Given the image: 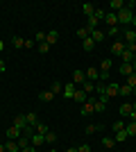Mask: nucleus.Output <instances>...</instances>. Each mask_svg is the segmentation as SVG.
I'll return each instance as SVG.
<instances>
[{
    "label": "nucleus",
    "instance_id": "1",
    "mask_svg": "<svg viewBox=\"0 0 136 152\" xmlns=\"http://www.w3.org/2000/svg\"><path fill=\"white\" fill-rule=\"evenodd\" d=\"M116 16H118V25H132V18H134V9H129V7H123V9H120Z\"/></svg>",
    "mask_w": 136,
    "mask_h": 152
},
{
    "label": "nucleus",
    "instance_id": "2",
    "mask_svg": "<svg viewBox=\"0 0 136 152\" xmlns=\"http://www.w3.org/2000/svg\"><path fill=\"white\" fill-rule=\"evenodd\" d=\"M75 86H82V84L86 82V73L82 68H77V70H73V80H71Z\"/></svg>",
    "mask_w": 136,
    "mask_h": 152
},
{
    "label": "nucleus",
    "instance_id": "3",
    "mask_svg": "<svg viewBox=\"0 0 136 152\" xmlns=\"http://www.w3.org/2000/svg\"><path fill=\"white\" fill-rule=\"evenodd\" d=\"M118 86H120L118 82H107V84H104V93H107V98H109V100L118 95Z\"/></svg>",
    "mask_w": 136,
    "mask_h": 152
},
{
    "label": "nucleus",
    "instance_id": "4",
    "mask_svg": "<svg viewBox=\"0 0 136 152\" xmlns=\"http://www.w3.org/2000/svg\"><path fill=\"white\" fill-rule=\"evenodd\" d=\"M5 136H7V139H9V141H18L20 136H23V132H20L18 127H14V125H12V127H7Z\"/></svg>",
    "mask_w": 136,
    "mask_h": 152
},
{
    "label": "nucleus",
    "instance_id": "5",
    "mask_svg": "<svg viewBox=\"0 0 136 152\" xmlns=\"http://www.w3.org/2000/svg\"><path fill=\"white\" fill-rule=\"evenodd\" d=\"M125 50V41H116V43H111V55L113 57H120Z\"/></svg>",
    "mask_w": 136,
    "mask_h": 152
},
{
    "label": "nucleus",
    "instance_id": "6",
    "mask_svg": "<svg viewBox=\"0 0 136 152\" xmlns=\"http://www.w3.org/2000/svg\"><path fill=\"white\" fill-rule=\"evenodd\" d=\"M97 98H89V100L82 104V116H89V114H93V102H95Z\"/></svg>",
    "mask_w": 136,
    "mask_h": 152
},
{
    "label": "nucleus",
    "instance_id": "7",
    "mask_svg": "<svg viewBox=\"0 0 136 152\" xmlns=\"http://www.w3.org/2000/svg\"><path fill=\"white\" fill-rule=\"evenodd\" d=\"M59 41V32L57 30H50V32H45V43L52 45V43H57Z\"/></svg>",
    "mask_w": 136,
    "mask_h": 152
},
{
    "label": "nucleus",
    "instance_id": "8",
    "mask_svg": "<svg viewBox=\"0 0 136 152\" xmlns=\"http://www.w3.org/2000/svg\"><path fill=\"white\" fill-rule=\"evenodd\" d=\"M125 43H136V30L134 27H125Z\"/></svg>",
    "mask_w": 136,
    "mask_h": 152
},
{
    "label": "nucleus",
    "instance_id": "9",
    "mask_svg": "<svg viewBox=\"0 0 136 152\" xmlns=\"http://www.w3.org/2000/svg\"><path fill=\"white\" fill-rule=\"evenodd\" d=\"M104 23L109 27H118V16L113 12H107V16H104Z\"/></svg>",
    "mask_w": 136,
    "mask_h": 152
},
{
    "label": "nucleus",
    "instance_id": "10",
    "mask_svg": "<svg viewBox=\"0 0 136 152\" xmlns=\"http://www.w3.org/2000/svg\"><path fill=\"white\" fill-rule=\"evenodd\" d=\"M75 91H77V86H75L73 82H68V84L64 86V91H61V95H64V98H73V95H75Z\"/></svg>",
    "mask_w": 136,
    "mask_h": 152
},
{
    "label": "nucleus",
    "instance_id": "11",
    "mask_svg": "<svg viewBox=\"0 0 136 152\" xmlns=\"http://www.w3.org/2000/svg\"><path fill=\"white\" fill-rule=\"evenodd\" d=\"M120 77H129L132 73H134V66H132V64H120Z\"/></svg>",
    "mask_w": 136,
    "mask_h": 152
},
{
    "label": "nucleus",
    "instance_id": "12",
    "mask_svg": "<svg viewBox=\"0 0 136 152\" xmlns=\"http://www.w3.org/2000/svg\"><path fill=\"white\" fill-rule=\"evenodd\" d=\"M82 12H84L86 18H91V16L95 14V5H93V2H84V5H82Z\"/></svg>",
    "mask_w": 136,
    "mask_h": 152
},
{
    "label": "nucleus",
    "instance_id": "13",
    "mask_svg": "<svg viewBox=\"0 0 136 152\" xmlns=\"http://www.w3.org/2000/svg\"><path fill=\"white\" fill-rule=\"evenodd\" d=\"M97 77H100V70H97V68H86V80H89V82L95 84Z\"/></svg>",
    "mask_w": 136,
    "mask_h": 152
},
{
    "label": "nucleus",
    "instance_id": "14",
    "mask_svg": "<svg viewBox=\"0 0 136 152\" xmlns=\"http://www.w3.org/2000/svg\"><path fill=\"white\" fill-rule=\"evenodd\" d=\"M97 25H100V20H97L95 16H91V18L86 20V32H89V34H91V32H95Z\"/></svg>",
    "mask_w": 136,
    "mask_h": 152
},
{
    "label": "nucleus",
    "instance_id": "15",
    "mask_svg": "<svg viewBox=\"0 0 136 152\" xmlns=\"http://www.w3.org/2000/svg\"><path fill=\"white\" fill-rule=\"evenodd\" d=\"M73 100H75V102H79V104H84V102L89 100V95H86L82 89H77V91H75V95H73Z\"/></svg>",
    "mask_w": 136,
    "mask_h": 152
},
{
    "label": "nucleus",
    "instance_id": "16",
    "mask_svg": "<svg viewBox=\"0 0 136 152\" xmlns=\"http://www.w3.org/2000/svg\"><path fill=\"white\" fill-rule=\"evenodd\" d=\"M118 95H123V98L134 95V93H132V86H129V84H120V86H118Z\"/></svg>",
    "mask_w": 136,
    "mask_h": 152
},
{
    "label": "nucleus",
    "instance_id": "17",
    "mask_svg": "<svg viewBox=\"0 0 136 152\" xmlns=\"http://www.w3.org/2000/svg\"><path fill=\"white\" fill-rule=\"evenodd\" d=\"M123 0H111V2H109V12H113V14H118V12H120V9H123Z\"/></svg>",
    "mask_w": 136,
    "mask_h": 152
},
{
    "label": "nucleus",
    "instance_id": "18",
    "mask_svg": "<svg viewBox=\"0 0 136 152\" xmlns=\"http://www.w3.org/2000/svg\"><path fill=\"white\" fill-rule=\"evenodd\" d=\"M27 125V121H25V114H20V116H16L14 118V127H18L20 132H23V127Z\"/></svg>",
    "mask_w": 136,
    "mask_h": 152
},
{
    "label": "nucleus",
    "instance_id": "19",
    "mask_svg": "<svg viewBox=\"0 0 136 152\" xmlns=\"http://www.w3.org/2000/svg\"><path fill=\"white\" fill-rule=\"evenodd\" d=\"M30 143H32L34 148H39V145H43V143H45V136H43V134H34L32 139H30Z\"/></svg>",
    "mask_w": 136,
    "mask_h": 152
},
{
    "label": "nucleus",
    "instance_id": "20",
    "mask_svg": "<svg viewBox=\"0 0 136 152\" xmlns=\"http://www.w3.org/2000/svg\"><path fill=\"white\" fill-rule=\"evenodd\" d=\"M82 48H84V52H91L93 48H95V41H93L91 37H86L84 41H82Z\"/></svg>",
    "mask_w": 136,
    "mask_h": 152
},
{
    "label": "nucleus",
    "instance_id": "21",
    "mask_svg": "<svg viewBox=\"0 0 136 152\" xmlns=\"http://www.w3.org/2000/svg\"><path fill=\"white\" fill-rule=\"evenodd\" d=\"M120 59H123V64H134V52H129L127 48H125L123 55H120Z\"/></svg>",
    "mask_w": 136,
    "mask_h": 152
},
{
    "label": "nucleus",
    "instance_id": "22",
    "mask_svg": "<svg viewBox=\"0 0 136 152\" xmlns=\"http://www.w3.org/2000/svg\"><path fill=\"white\" fill-rule=\"evenodd\" d=\"M39 100L41 102H52V100H55V93H52V91H41V93H39Z\"/></svg>",
    "mask_w": 136,
    "mask_h": 152
},
{
    "label": "nucleus",
    "instance_id": "23",
    "mask_svg": "<svg viewBox=\"0 0 136 152\" xmlns=\"http://www.w3.org/2000/svg\"><path fill=\"white\" fill-rule=\"evenodd\" d=\"M132 102H123V104H120V109H118V111H120V116H129L132 114Z\"/></svg>",
    "mask_w": 136,
    "mask_h": 152
},
{
    "label": "nucleus",
    "instance_id": "24",
    "mask_svg": "<svg viewBox=\"0 0 136 152\" xmlns=\"http://www.w3.org/2000/svg\"><path fill=\"white\" fill-rule=\"evenodd\" d=\"M111 66H113V61H111V59H102V61H100V73H109Z\"/></svg>",
    "mask_w": 136,
    "mask_h": 152
},
{
    "label": "nucleus",
    "instance_id": "25",
    "mask_svg": "<svg viewBox=\"0 0 136 152\" xmlns=\"http://www.w3.org/2000/svg\"><path fill=\"white\" fill-rule=\"evenodd\" d=\"M50 91H52V93H55V95H59V93H61V91H64V84L59 82V80H55V82L50 84Z\"/></svg>",
    "mask_w": 136,
    "mask_h": 152
},
{
    "label": "nucleus",
    "instance_id": "26",
    "mask_svg": "<svg viewBox=\"0 0 136 152\" xmlns=\"http://www.w3.org/2000/svg\"><path fill=\"white\" fill-rule=\"evenodd\" d=\"M5 150H7V152H20V148H18V143H16V141H9V139H7Z\"/></svg>",
    "mask_w": 136,
    "mask_h": 152
},
{
    "label": "nucleus",
    "instance_id": "27",
    "mask_svg": "<svg viewBox=\"0 0 136 152\" xmlns=\"http://www.w3.org/2000/svg\"><path fill=\"white\" fill-rule=\"evenodd\" d=\"M113 145H116V141H113V136H104V139H102V148H104V150H111Z\"/></svg>",
    "mask_w": 136,
    "mask_h": 152
},
{
    "label": "nucleus",
    "instance_id": "28",
    "mask_svg": "<svg viewBox=\"0 0 136 152\" xmlns=\"http://www.w3.org/2000/svg\"><path fill=\"white\" fill-rule=\"evenodd\" d=\"M77 89H82L86 95H89V93H93V91H95V84H93V82H84L82 86H77Z\"/></svg>",
    "mask_w": 136,
    "mask_h": 152
},
{
    "label": "nucleus",
    "instance_id": "29",
    "mask_svg": "<svg viewBox=\"0 0 136 152\" xmlns=\"http://www.w3.org/2000/svg\"><path fill=\"white\" fill-rule=\"evenodd\" d=\"M25 121H27V125H32V127H36V123H39V116L34 114H25Z\"/></svg>",
    "mask_w": 136,
    "mask_h": 152
},
{
    "label": "nucleus",
    "instance_id": "30",
    "mask_svg": "<svg viewBox=\"0 0 136 152\" xmlns=\"http://www.w3.org/2000/svg\"><path fill=\"white\" fill-rule=\"evenodd\" d=\"M91 39L95 41V43H102L104 41V32H100V30H95V32H91Z\"/></svg>",
    "mask_w": 136,
    "mask_h": 152
},
{
    "label": "nucleus",
    "instance_id": "31",
    "mask_svg": "<svg viewBox=\"0 0 136 152\" xmlns=\"http://www.w3.org/2000/svg\"><path fill=\"white\" fill-rule=\"evenodd\" d=\"M125 132L127 136H136V123H125Z\"/></svg>",
    "mask_w": 136,
    "mask_h": 152
},
{
    "label": "nucleus",
    "instance_id": "32",
    "mask_svg": "<svg viewBox=\"0 0 136 152\" xmlns=\"http://www.w3.org/2000/svg\"><path fill=\"white\" fill-rule=\"evenodd\" d=\"M104 107H107V104H104V102L95 100V102H93V114H102V111H104Z\"/></svg>",
    "mask_w": 136,
    "mask_h": 152
},
{
    "label": "nucleus",
    "instance_id": "33",
    "mask_svg": "<svg viewBox=\"0 0 136 152\" xmlns=\"http://www.w3.org/2000/svg\"><path fill=\"white\" fill-rule=\"evenodd\" d=\"M127 139H129V136H127V132H125V129H123V132H116V136H113V141H116V143H123V141H127Z\"/></svg>",
    "mask_w": 136,
    "mask_h": 152
},
{
    "label": "nucleus",
    "instance_id": "34",
    "mask_svg": "<svg viewBox=\"0 0 136 152\" xmlns=\"http://www.w3.org/2000/svg\"><path fill=\"white\" fill-rule=\"evenodd\" d=\"M34 132L36 134H48V125H45V123H36V127H34Z\"/></svg>",
    "mask_w": 136,
    "mask_h": 152
},
{
    "label": "nucleus",
    "instance_id": "35",
    "mask_svg": "<svg viewBox=\"0 0 136 152\" xmlns=\"http://www.w3.org/2000/svg\"><path fill=\"white\" fill-rule=\"evenodd\" d=\"M43 136H45V143H48V145H52V143L57 141V134L50 132V129H48V134H43Z\"/></svg>",
    "mask_w": 136,
    "mask_h": 152
},
{
    "label": "nucleus",
    "instance_id": "36",
    "mask_svg": "<svg viewBox=\"0 0 136 152\" xmlns=\"http://www.w3.org/2000/svg\"><path fill=\"white\" fill-rule=\"evenodd\" d=\"M12 43H14V48H25V39L23 37H14Z\"/></svg>",
    "mask_w": 136,
    "mask_h": 152
},
{
    "label": "nucleus",
    "instance_id": "37",
    "mask_svg": "<svg viewBox=\"0 0 136 152\" xmlns=\"http://www.w3.org/2000/svg\"><path fill=\"white\" fill-rule=\"evenodd\" d=\"M97 20H104V16H107V9H102V7H95V14H93Z\"/></svg>",
    "mask_w": 136,
    "mask_h": 152
},
{
    "label": "nucleus",
    "instance_id": "38",
    "mask_svg": "<svg viewBox=\"0 0 136 152\" xmlns=\"http://www.w3.org/2000/svg\"><path fill=\"white\" fill-rule=\"evenodd\" d=\"M34 134H36V132H34V127H32V125H25V127H23V136H27V139H32Z\"/></svg>",
    "mask_w": 136,
    "mask_h": 152
},
{
    "label": "nucleus",
    "instance_id": "39",
    "mask_svg": "<svg viewBox=\"0 0 136 152\" xmlns=\"http://www.w3.org/2000/svg\"><path fill=\"white\" fill-rule=\"evenodd\" d=\"M100 129H102V125H93V123L86 125V134H95V132H100Z\"/></svg>",
    "mask_w": 136,
    "mask_h": 152
},
{
    "label": "nucleus",
    "instance_id": "40",
    "mask_svg": "<svg viewBox=\"0 0 136 152\" xmlns=\"http://www.w3.org/2000/svg\"><path fill=\"white\" fill-rule=\"evenodd\" d=\"M111 129H113V132H123L125 129V121H116L113 125H111Z\"/></svg>",
    "mask_w": 136,
    "mask_h": 152
},
{
    "label": "nucleus",
    "instance_id": "41",
    "mask_svg": "<svg viewBox=\"0 0 136 152\" xmlns=\"http://www.w3.org/2000/svg\"><path fill=\"white\" fill-rule=\"evenodd\" d=\"M125 84H129L132 89H136V73H132L129 77H125Z\"/></svg>",
    "mask_w": 136,
    "mask_h": 152
},
{
    "label": "nucleus",
    "instance_id": "42",
    "mask_svg": "<svg viewBox=\"0 0 136 152\" xmlns=\"http://www.w3.org/2000/svg\"><path fill=\"white\" fill-rule=\"evenodd\" d=\"M16 143H18V148L23 150V148H27V145H30V139H27V136H20V139L16 141Z\"/></svg>",
    "mask_w": 136,
    "mask_h": 152
},
{
    "label": "nucleus",
    "instance_id": "43",
    "mask_svg": "<svg viewBox=\"0 0 136 152\" xmlns=\"http://www.w3.org/2000/svg\"><path fill=\"white\" fill-rule=\"evenodd\" d=\"M34 41H36V43H45V32H36Z\"/></svg>",
    "mask_w": 136,
    "mask_h": 152
},
{
    "label": "nucleus",
    "instance_id": "44",
    "mask_svg": "<svg viewBox=\"0 0 136 152\" xmlns=\"http://www.w3.org/2000/svg\"><path fill=\"white\" fill-rule=\"evenodd\" d=\"M77 37L82 39V41H84V39H86V37H91V34L86 32V27H79V30H77Z\"/></svg>",
    "mask_w": 136,
    "mask_h": 152
},
{
    "label": "nucleus",
    "instance_id": "45",
    "mask_svg": "<svg viewBox=\"0 0 136 152\" xmlns=\"http://www.w3.org/2000/svg\"><path fill=\"white\" fill-rule=\"evenodd\" d=\"M48 50H50V45H48V43H39V52H41V55H48Z\"/></svg>",
    "mask_w": 136,
    "mask_h": 152
},
{
    "label": "nucleus",
    "instance_id": "46",
    "mask_svg": "<svg viewBox=\"0 0 136 152\" xmlns=\"http://www.w3.org/2000/svg\"><path fill=\"white\" fill-rule=\"evenodd\" d=\"M118 32H120V27H109V32H107V34H109V37H116Z\"/></svg>",
    "mask_w": 136,
    "mask_h": 152
},
{
    "label": "nucleus",
    "instance_id": "47",
    "mask_svg": "<svg viewBox=\"0 0 136 152\" xmlns=\"http://www.w3.org/2000/svg\"><path fill=\"white\" fill-rule=\"evenodd\" d=\"M77 152H91V145H86V143H84V145L77 148Z\"/></svg>",
    "mask_w": 136,
    "mask_h": 152
},
{
    "label": "nucleus",
    "instance_id": "48",
    "mask_svg": "<svg viewBox=\"0 0 136 152\" xmlns=\"http://www.w3.org/2000/svg\"><path fill=\"white\" fill-rule=\"evenodd\" d=\"M20 152H36V148H34L32 143H30V145H27V148H23V150H20Z\"/></svg>",
    "mask_w": 136,
    "mask_h": 152
},
{
    "label": "nucleus",
    "instance_id": "49",
    "mask_svg": "<svg viewBox=\"0 0 136 152\" xmlns=\"http://www.w3.org/2000/svg\"><path fill=\"white\" fill-rule=\"evenodd\" d=\"M127 118H129V123H136V109H132V114L127 116Z\"/></svg>",
    "mask_w": 136,
    "mask_h": 152
},
{
    "label": "nucleus",
    "instance_id": "50",
    "mask_svg": "<svg viewBox=\"0 0 136 152\" xmlns=\"http://www.w3.org/2000/svg\"><path fill=\"white\" fill-rule=\"evenodd\" d=\"M7 70V64H5V59H0V73H5Z\"/></svg>",
    "mask_w": 136,
    "mask_h": 152
},
{
    "label": "nucleus",
    "instance_id": "51",
    "mask_svg": "<svg viewBox=\"0 0 136 152\" xmlns=\"http://www.w3.org/2000/svg\"><path fill=\"white\" fill-rule=\"evenodd\" d=\"M5 50V41H0V52Z\"/></svg>",
    "mask_w": 136,
    "mask_h": 152
},
{
    "label": "nucleus",
    "instance_id": "52",
    "mask_svg": "<svg viewBox=\"0 0 136 152\" xmlns=\"http://www.w3.org/2000/svg\"><path fill=\"white\" fill-rule=\"evenodd\" d=\"M0 152H7V150H5V143H0Z\"/></svg>",
    "mask_w": 136,
    "mask_h": 152
},
{
    "label": "nucleus",
    "instance_id": "53",
    "mask_svg": "<svg viewBox=\"0 0 136 152\" xmlns=\"http://www.w3.org/2000/svg\"><path fill=\"white\" fill-rule=\"evenodd\" d=\"M66 152H77V148H68V150H66Z\"/></svg>",
    "mask_w": 136,
    "mask_h": 152
},
{
    "label": "nucleus",
    "instance_id": "54",
    "mask_svg": "<svg viewBox=\"0 0 136 152\" xmlns=\"http://www.w3.org/2000/svg\"><path fill=\"white\" fill-rule=\"evenodd\" d=\"M132 25H136V12H134V18H132Z\"/></svg>",
    "mask_w": 136,
    "mask_h": 152
},
{
    "label": "nucleus",
    "instance_id": "55",
    "mask_svg": "<svg viewBox=\"0 0 136 152\" xmlns=\"http://www.w3.org/2000/svg\"><path fill=\"white\" fill-rule=\"evenodd\" d=\"M132 107H134V109H136V100H134V102H132Z\"/></svg>",
    "mask_w": 136,
    "mask_h": 152
},
{
    "label": "nucleus",
    "instance_id": "56",
    "mask_svg": "<svg viewBox=\"0 0 136 152\" xmlns=\"http://www.w3.org/2000/svg\"><path fill=\"white\" fill-rule=\"evenodd\" d=\"M132 66H134V73H136V61H134V64H132Z\"/></svg>",
    "mask_w": 136,
    "mask_h": 152
},
{
    "label": "nucleus",
    "instance_id": "57",
    "mask_svg": "<svg viewBox=\"0 0 136 152\" xmlns=\"http://www.w3.org/2000/svg\"><path fill=\"white\" fill-rule=\"evenodd\" d=\"M50 152H57V150H52V148H50Z\"/></svg>",
    "mask_w": 136,
    "mask_h": 152
},
{
    "label": "nucleus",
    "instance_id": "58",
    "mask_svg": "<svg viewBox=\"0 0 136 152\" xmlns=\"http://www.w3.org/2000/svg\"><path fill=\"white\" fill-rule=\"evenodd\" d=\"M134 61H136V55H134Z\"/></svg>",
    "mask_w": 136,
    "mask_h": 152
},
{
    "label": "nucleus",
    "instance_id": "59",
    "mask_svg": "<svg viewBox=\"0 0 136 152\" xmlns=\"http://www.w3.org/2000/svg\"><path fill=\"white\" fill-rule=\"evenodd\" d=\"M0 7H2V2H0Z\"/></svg>",
    "mask_w": 136,
    "mask_h": 152
}]
</instances>
